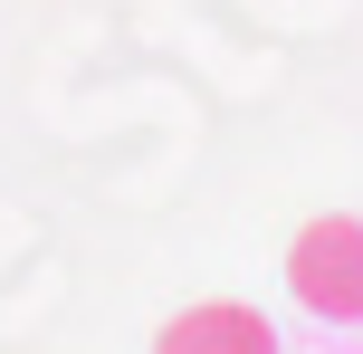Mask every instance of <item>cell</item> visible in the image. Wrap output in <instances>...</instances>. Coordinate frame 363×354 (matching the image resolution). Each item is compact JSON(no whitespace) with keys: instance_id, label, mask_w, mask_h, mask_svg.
Wrapping results in <instances>:
<instances>
[{"instance_id":"obj_2","label":"cell","mask_w":363,"mask_h":354,"mask_svg":"<svg viewBox=\"0 0 363 354\" xmlns=\"http://www.w3.org/2000/svg\"><path fill=\"white\" fill-rule=\"evenodd\" d=\"M153 354H277V326L239 297H211V306H182L153 336Z\"/></svg>"},{"instance_id":"obj_1","label":"cell","mask_w":363,"mask_h":354,"mask_svg":"<svg viewBox=\"0 0 363 354\" xmlns=\"http://www.w3.org/2000/svg\"><path fill=\"white\" fill-rule=\"evenodd\" d=\"M287 297L306 306L315 326H363V221L325 211V221L296 230V249H287Z\"/></svg>"}]
</instances>
